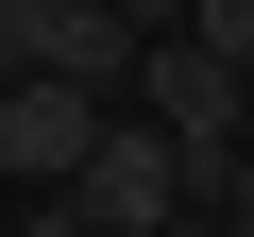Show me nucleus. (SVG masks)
<instances>
[{
    "label": "nucleus",
    "mask_w": 254,
    "mask_h": 237,
    "mask_svg": "<svg viewBox=\"0 0 254 237\" xmlns=\"http://www.w3.org/2000/svg\"><path fill=\"white\" fill-rule=\"evenodd\" d=\"M237 85H254V68H220V51H187V34H170V51H136V118L187 153V186H203V203L254 170V153H237Z\"/></svg>",
    "instance_id": "obj_1"
},
{
    "label": "nucleus",
    "mask_w": 254,
    "mask_h": 237,
    "mask_svg": "<svg viewBox=\"0 0 254 237\" xmlns=\"http://www.w3.org/2000/svg\"><path fill=\"white\" fill-rule=\"evenodd\" d=\"M119 136V102H85V85H51V68H17V85H0V170H17V186H85V153Z\"/></svg>",
    "instance_id": "obj_2"
},
{
    "label": "nucleus",
    "mask_w": 254,
    "mask_h": 237,
    "mask_svg": "<svg viewBox=\"0 0 254 237\" xmlns=\"http://www.w3.org/2000/svg\"><path fill=\"white\" fill-rule=\"evenodd\" d=\"M68 203H85V220H102V237H170V220H187V203H203V186H187V153H170V136H153V118H119V136H102V153H85V186H68Z\"/></svg>",
    "instance_id": "obj_3"
},
{
    "label": "nucleus",
    "mask_w": 254,
    "mask_h": 237,
    "mask_svg": "<svg viewBox=\"0 0 254 237\" xmlns=\"http://www.w3.org/2000/svg\"><path fill=\"white\" fill-rule=\"evenodd\" d=\"M187 51H220V68H254V0H203V17H187Z\"/></svg>",
    "instance_id": "obj_4"
},
{
    "label": "nucleus",
    "mask_w": 254,
    "mask_h": 237,
    "mask_svg": "<svg viewBox=\"0 0 254 237\" xmlns=\"http://www.w3.org/2000/svg\"><path fill=\"white\" fill-rule=\"evenodd\" d=\"M119 17H136V34H153V51H170V34H187V17H203V0H119Z\"/></svg>",
    "instance_id": "obj_5"
},
{
    "label": "nucleus",
    "mask_w": 254,
    "mask_h": 237,
    "mask_svg": "<svg viewBox=\"0 0 254 237\" xmlns=\"http://www.w3.org/2000/svg\"><path fill=\"white\" fill-rule=\"evenodd\" d=\"M170 237H254V220H237V203H187V220H170Z\"/></svg>",
    "instance_id": "obj_6"
},
{
    "label": "nucleus",
    "mask_w": 254,
    "mask_h": 237,
    "mask_svg": "<svg viewBox=\"0 0 254 237\" xmlns=\"http://www.w3.org/2000/svg\"><path fill=\"white\" fill-rule=\"evenodd\" d=\"M0 237H51V203H17V220H0Z\"/></svg>",
    "instance_id": "obj_7"
},
{
    "label": "nucleus",
    "mask_w": 254,
    "mask_h": 237,
    "mask_svg": "<svg viewBox=\"0 0 254 237\" xmlns=\"http://www.w3.org/2000/svg\"><path fill=\"white\" fill-rule=\"evenodd\" d=\"M51 237H102V220H85V203H51Z\"/></svg>",
    "instance_id": "obj_8"
},
{
    "label": "nucleus",
    "mask_w": 254,
    "mask_h": 237,
    "mask_svg": "<svg viewBox=\"0 0 254 237\" xmlns=\"http://www.w3.org/2000/svg\"><path fill=\"white\" fill-rule=\"evenodd\" d=\"M220 203H237V220H254V170H237V186H220Z\"/></svg>",
    "instance_id": "obj_9"
},
{
    "label": "nucleus",
    "mask_w": 254,
    "mask_h": 237,
    "mask_svg": "<svg viewBox=\"0 0 254 237\" xmlns=\"http://www.w3.org/2000/svg\"><path fill=\"white\" fill-rule=\"evenodd\" d=\"M0 85H17V34H0Z\"/></svg>",
    "instance_id": "obj_10"
}]
</instances>
